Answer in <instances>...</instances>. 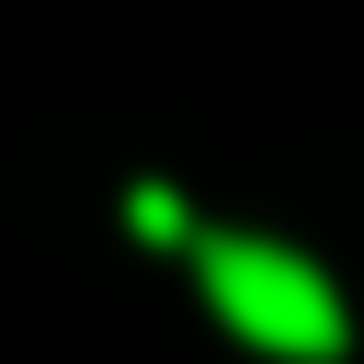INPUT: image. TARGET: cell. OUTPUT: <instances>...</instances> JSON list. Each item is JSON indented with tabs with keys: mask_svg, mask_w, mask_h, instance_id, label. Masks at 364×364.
I'll use <instances>...</instances> for the list:
<instances>
[{
	"mask_svg": "<svg viewBox=\"0 0 364 364\" xmlns=\"http://www.w3.org/2000/svg\"><path fill=\"white\" fill-rule=\"evenodd\" d=\"M205 307H216L239 341L284 353V364H330V353L353 341L330 273H318L307 250H284V239H205Z\"/></svg>",
	"mask_w": 364,
	"mask_h": 364,
	"instance_id": "1",
	"label": "cell"
},
{
	"mask_svg": "<svg viewBox=\"0 0 364 364\" xmlns=\"http://www.w3.org/2000/svg\"><path fill=\"white\" fill-rule=\"evenodd\" d=\"M136 239H182V205H171V193H159V182H148V193H136Z\"/></svg>",
	"mask_w": 364,
	"mask_h": 364,
	"instance_id": "2",
	"label": "cell"
}]
</instances>
